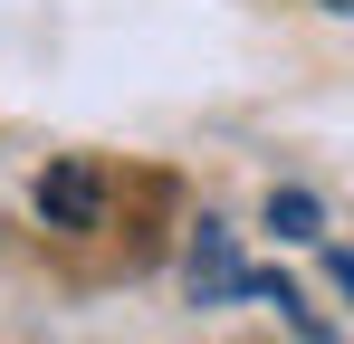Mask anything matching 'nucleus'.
<instances>
[{
  "label": "nucleus",
  "mask_w": 354,
  "mask_h": 344,
  "mask_svg": "<svg viewBox=\"0 0 354 344\" xmlns=\"http://www.w3.org/2000/svg\"><path fill=\"white\" fill-rule=\"evenodd\" d=\"M182 287H192V306H221V296H249V268H239L230 229L201 220L192 229V258H182Z\"/></svg>",
  "instance_id": "f257e3e1"
},
{
  "label": "nucleus",
  "mask_w": 354,
  "mask_h": 344,
  "mask_svg": "<svg viewBox=\"0 0 354 344\" xmlns=\"http://www.w3.org/2000/svg\"><path fill=\"white\" fill-rule=\"evenodd\" d=\"M96 211H106L96 163H48V172H39V220H48V229H96Z\"/></svg>",
  "instance_id": "f03ea898"
},
{
  "label": "nucleus",
  "mask_w": 354,
  "mask_h": 344,
  "mask_svg": "<svg viewBox=\"0 0 354 344\" xmlns=\"http://www.w3.org/2000/svg\"><path fill=\"white\" fill-rule=\"evenodd\" d=\"M268 229H278V239H326L316 191H268Z\"/></svg>",
  "instance_id": "7ed1b4c3"
},
{
  "label": "nucleus",
  "mask_w": 354,
  "mask_h": 344,
  "mask_svg": "<svg viewBox=\"0 0 354 344\" xmlns=\"http://www.w3.org/2000/svg\"><path fill=\"white\" fill-rule=\"evenodd\" d=\"M326 10H354V0H326Z\"/></svg>",
  "instance_id": "20e7f679"
}]
</instances>
